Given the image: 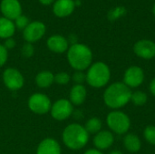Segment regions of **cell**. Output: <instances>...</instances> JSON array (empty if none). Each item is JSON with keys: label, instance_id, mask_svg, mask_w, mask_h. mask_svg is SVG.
Returning a JSON list of instances; mask_svg holds the SVG:
<instances>
[{"label": "cell", "instance_id": "4fadbf2b", "mask_svg": "<svg viewBox=\"0 0 155 154\" xmlns=\"http://www.w3.org/2000/svg\"><path fill=\"white\" fill-rule=\"evenodd\" d=\"M114 142V136L110 131H100L94 138V144L97 150H107Z\"/></svg>", "mask_w": 155, "mask_h": 154}, {"label": "cell", "instance_id": "4dcf8cb0", "mask_svg": "<svg viewBox=\"0 0 155 154\" xmlns=\"http://www.w3.org/2000/svg\"><path fill=\"white\" fill-rule=\"evenodd\" d=\"M149 89H150L151 93H152L153 96H155V77L151 81L150 85H149Z\"/></svg>", "mask_w": 155, "mask_h": 154}, {"label": "cell", "instance_id": "1f68e13d", "mask_svg": "<svg viewBox=\"0 0 155 154\" xmlns=\"http://www.w3.org/2000/svg\"><path fill=\"white\" fill-rule=\"evenodd\" d=\"M84 154H104L101 151L97 150V149H90L88 151H86Z\"/></svg>", "mask_w": 155, "mask_h": 154}, {"label": "cell", "instance_id": "ba28073f", "mask_svg": "<svg viewBox=\"0 0 155 154\" xmlns=\"http://www.w3.org/2000/svg\"><path fill=\"white\" fill-rule=\"evenodd\" d=\"M74 108L70 101L66 99H60L56 101L51 107V114L54 119L63 121L67 119L73 113Z\"/></svg>", "mask_w": 155, "mask_h": 154}, {"label": "cell", "instance_id": "7a4b0ae2", "mask_svg": "<svg viewBox=\"0 0 155 154\" xmlns=\"http://www.w3.org/2000/svg\"><path fill=\"white\" fill-rule=\"evenodd\" d=\"M67 59L74 70L84 71L91 66L93 53L87 45L76 43L68 48Z\"/></svg>", "mask_w": 155, "mask_h": 154}, {"label": "cell", "instance_id": "ffe728a7", "mask_svg": "<svg viewBox=\"0 0 155 154\" xmlns=\"http://www.w3.org/2000/svg\"><path fill=\"white\" fill-rule=\"evenodd\" d=\"M54 82V75L49 71H42L35 77V84L41 88H47Z\"/></svg>", "mask_w": 155, "mask_h": 154}, {"label": "cell", "instance_id": "836d02e7", "mask_svg": "<svg viewBox=\"0 0 155 154\" xmlns=\"http://www.w3.org/2000/svg\"><path fill=\"white\" fill-rule=\"evenodd\" d=\"M109 154H123V152L121 151H118V150H114V151H112Z\"/></svg>", "mask_w": 155, "mask_h": 154}, {"label": "cell", "instance_id": "d6a6232c", "mask_svg": "<svg viewBox=\"0 0 155 154\" xmlns=\"http://www.w3.org/2000/svg\"><path fill=\"white\" fill-rule=\"evenodd\" d=\"M39 2H40L41 4L45 5H50V4H52V3L54 2V0H39Z\"/></svg>", "mask_w": 155, "mask_h": 154}, {"label": "cell", "instance_id": "277c9868", "mask_svg": "<svg viewBox=\"0 0 155 154\" xmlns=\"http://www.w3.org/2000/svg\"><path fill=\"white\" fill-rule=\"evenodd\" d=\"M111 78L109 66L103 62H96L88 68L86 74V82L94 88H102L105 86Z\"/></svg>", "mask_w": 155, "mask_h": 154}, {"label": "cell", "instance_id": "83f0119b", "mask_svg": "<svg viewBox=\"0 0 155 154\" xmlns=\"http://www.w3.org/2000/svg\"><path fill=\"white\" fill-rule=\"evenodd\" d=\"M21 52H22V54L25 57H31L34 54V46L32 45V44L26 43L22 47Z\"/></svg>", "mask_w": 155, "mask_h": 154}, {"label": "cell", "instance_id": "52a82bcc", "mask_svg": "<svg viewBox=\"0 0 155 154\" xmlns=\"http://www.w3.org/2000/svg\"><path fill=\"white\" fill-rule=\"evenodd\" d=\"M144 81V72L143 70L137 66L133 65L126 69L124 74V84L129 88L139 87Z\"/></svg>", "mask_w": 155, "mask_h": 154}, {"label": "cell", "instance_id": "f1b7e54d", "mask_svg": "<svg viewBox=\"0 0 155 154\" xmlns=\"http://www.w3.org/2000/svg\"><path fill=\"white\" fill-rule=\"evenodd\" d=\"M7 56H8L7 49L4 45L0 44V67L5 64V62L7 60Z\"/></svg>", "mask_w": 155, "mask_h": 154}, {"label": "cell", "instance_id": "f546056e", "mask_svg": "<svg viewBox=\"0 0 155 154\" xmlns=\"http://www.w3.org/2000/svg\"><path fill=\"white\" fill-rule=\"evenodd\" d=\"M15 41L13 38H11V37L10 38H7L5 40V44H4V46L6 49H12V48L15 47Z\"/></svg>", "mask_w": 155, "mask_h": 154}, {"label": "cell", "instance_id": "ac0fdd59", "mask_svg": "<svg viewBox=\"0 0 155 154\" xmlns=\"http://www.w3.org/2000/svg\"><path fill=\"white\" fill-rule=\"evenodd\" d=\"M124 145L130 152H137L141 150L142 143L140 138L134 133H128L124 138Z\"/></svg>", "mask_w": 155, "mask_h": 154}, {"label": "cell", "instance_id": "2e32d148", "mask_svg": "<svg viewBox=\"0 0 155 154\" xmlns=\"http://www.w3.org/2000/svg\"><path fill=\"white\" fill-rule=\"evenodd\" d=\"M47 47L54 53H64L68 50V40L62 35H52L47 40Z\"/></svg>", "mask_w": 155, "mask_h": 154}, {"label": "cell", "instance_id": "d4e9b609", "mask_svg": "<svg viewBox=\"0 0 155 154\" xmlns=\"http://www.w3.org/2000/svg\"><path fill=\"white\" fill-rule=\"evenodd\" d=\"M15 26L18 29H25L29 25V19L24 15H20L15 20Z\"/></svg>", "mask_w": 155, "mask_h": 154}, {"label": "cell", "instance_id": "5b68a950", "mask_svg": "<svg viewBox=\"0 0 155 154\" xmlns=\"http://www.w3.org/2000/svg\"><path fill=\"white\" fill-rule=\"evenodd\" d=\"M106 123L110 130L117 134H125L131 127L129 116L121 111H113L106 117Z\"/></svg>", "mask_w": 155, "mask_h": 154}, {"label": "cell", "instance_id": "d6986e66", "mask_svg": "<svg viewBox=\"0 0 155 154\" xmlns=\"http://www.w3.org/2000/svg\"><path fill=\"white\" fill-rule=\"evenodd\" d=\"M15 31V25L12 20L5 17H0V37L1 38H10L13 36Z\"/></svg>", "mask_w": 155, "mask_h": 154}, {"label": "cell", "instance_id": "4316f807", "mask_svg": "<svg viewBox=\"0 0 155 154\" xmlns=\"http://www.w3.org/2000/svg\"><path fill=\"white\" fill-rule=\"evenodd\" d=\"M73 80L76 83V84H82L86 81V74L83 71H76L73 75Z\"/></svg>", "mask_w": 155, "mask_h": 154}, {"label": "cell", "instance_id": "cb8c5ba5", "mask_svg": "<svg viewBox=\"0 0 155 154\" xmlns=\"http://www.w3.org/2000/svg\"><path fill=\"white\" fill-rule=\"evenodd\" d=\"M70 79V75L65 72H61L54 75V82L58 84H67Z\"/></svg>", "mask_w": 155, "mask_h": 154}, {"label": "cell", "instance_id": "44dd1931", "mask_svg": "<svg viewBox=\"0 0 155 154\" xmlns=\"http://www.w3.org/2000/svg\"><path fill=\"white\" fill-rule=\"evenodd\" d=\"M84 127L85 128V130L87 131L89 134H96L102 129V122L100 119L96 117H93V118H90L85 123V125Z\"/></svg>", "mask_w": 155, "mask_h": 154}, {"label": "cell", "instance_id": "8fae6325", "mask_svg": "<svg viewBox=\"0 0 155 154\" xmlns=\"http://www.w3.org/2000/svg\"><path fill=\"white\" fill-rule=\"evenodd\" d=\"M134 52L142 59H153L155 57V43L148 39L139 40L134 45Z\"/></svg>", "mask_w": 155, "mask_h": 154}, {"label": "cell", "instance_id": "8992f818", "mask_svg": "<svg viewBox=\"0 0 155 154\" xmlns=\"http://www.w3.org/2000/svg\"><path fill=\"white\" fill-rule=\"evenodd\" d=\"M29 109L37 114H44L51 110V101L44 93H34L28 100Z\"/></svg>", "mask_w": 155, "mask_h": 154}, {"label": "cell", "instance_id": "3957f363", "mask_svg": "<svg viewBox=\"0 0 155 154\" xmlns=\"http://www.w3.org/2000/svg\"><path fill=\"white\" fill-rule=\"evenodd\" d=\"M89 141V133L85 128L78 123L69 124L63 132V142L71 150L84 148Z\"/></svg>", "mask_w": 155, "mask_h": 154}, {"label": "cell", "instance_id": "9a60e30c", "mask_svg": "<svg viewBox=\"0 0 155 154\" xmlns=\"http://www.w3.org/2000/svg\"><path fill=\"white\" fill-rule=\"evenodd\" d=\"M36 154H61V147L54 139L46 138L38 145Z\"/></svg>", "mask_w": 155, "mask_h": 154}, {"label": "cell", "instance_id": "9c48e42d", "mask_svg": "<svg viewBox=\"0 0 155 154\" xmlns=\"http://www.w3.org/2000/svg\"><path fill=\"white\" fill-rule=\"evenodd\" d=\"M3 81L5 85L13 91L19 90L24 85V77L22 74L14 68H7L4 71L3 74Z\"/></svg>", "mask_w": 155, "mask_h": 154}, {"label": "cell", "instance_id": "603a6c76", "mask_svg": "<svg viewBox=\"0 0 155 154\" xmlns=\"http://www.w3.org/2000/svg\"><path fill=\"white\" fill-rule=\"evenodd\" d=\"M143 136L145 141L152 144L155 145V126L154 125H149L147 126L143 131Z\"/></svg>", "mask_w": 155, "mask_h": 154}, {"label": "cell", "instance_id": "30bf717a", "mask_svg": "<svg viewBox=\"0 0 155 154\" xmlns=\"http://www.w3.org/2000/svg\"><path fill=\"white\" fill-rule=\"evenodd\" d=\"M45 34V25L44 23L35 21L29 23V25L24 29V38L27 43H35L40 40Z\"/></svg>", "mask_w": 155, "mask_h": 154}, {"label": "cell", "instance_id": "5bb4252c", "mask_svg": "<svg viewBox=\"0 0 155 154\" xmlns=\"http://www.w3.org/2000/svg\"><path fill=\"white\" fill-rule=\"evenodd\" d=\"M75 7L74 0H57L53 7L54 14L58 17H65L70 15Z\"/></svg>", "mask_w": 155, "mask_h": 154}, {"label": "cell", "instance_id": "e0dca14e", "mask_svg": "<svg viewBox=\"0 0 155 154\" xmlns=\"http://www.w3.org/2000/svg\"><path fill=\"white\" fill-rule=\"evenodd\" d=\"M86 88L83 84H75L70 91V102L74 105H81L86 99Z\"/></svg>", "mask_w": 155, "mask_h": 154}, {"label": "cell", "instance_id": "e575fe53", "mask_svg": "<svg viewBox=\"0 0 155 154\" xmlns=\"http://www.w3.org/2000/svg\"><path fill=\"white\" fill-rule=\"evenodd\" d=\"M153 15L155 16V3L154 5H153Z\"/></svg>", "mask_w": 155, "mask_h": 154}, {"label": "cell", "instance_id": "6da1fadb", "mask_svg": "<svg viewBox=\"0 0 155 154\" xmlns=\"http://www.w3.org/2000/svg\"><path fill=\"white\" fill-rule=\"evenodd\" d=\"M132 90L124 83L116 82L109 85L104 93V102L111 109H120L125 106L132 96Z\"/></svg>", "mask_w": 155, "mask_h": 154}, {"label": "cell", "instance_id": "7c38bea8", "mask_svg": "<svg viewBox=\"0 0 155 154\" xmlns=\"http://www.w3.org/2000/svg\"><path fill=\"white\" fill-rule=\"evenodd\" d=\"M0 9L4 17L12 21L22 15V7L18 0H2Z\"/></svg>", "mask_w": 155, "mask_h": 154}, {"label": "cell", "instance_id": "484cf974", "mask_svg": "<svg viewBox=\"0 0 155 154\" xmlns=\"http://www.w3.org/2000/svg\"><path fill=\"white\" fill-rule=\"evenodd\" d=\"M125 13V9L124 7H116L109 13V18L111 20H116L120 16H122Z\"/></svg>", "mask_w": 155, "mask_h": 154}, {"label": "cell", "instance_id": "7402d4cb", "mask_svg": "<svg viewBox=\"0 0 155 154\" xmlns=\"http://www.w3.org/2000/svg\"><path fill=\"white\" fill-rule=\"evenodd\" d=\"M148 100V95L143 92V91H136L132 93L131 96V101L134 105L137 106H143L147 103Z\"/></svg>", "mask_w": 155, "mask_h": 154}]
</instances>
